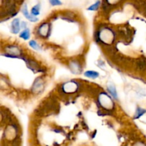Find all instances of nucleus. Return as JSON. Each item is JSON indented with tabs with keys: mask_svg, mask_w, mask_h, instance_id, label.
I'll return each mask as SVG.
<instances>
[{
	"mask_svg": "<svg viewBox=\"0 0 146 146\" xmlns=\"http://www.w3.org/2000/svg\"><path fill=\"white\" fill-rule=\"evenodd\" d=\"M98 101H99V104L104 108H106V109H111L113 106V103L112 102L111 98L108 96V95L106 94H100L99 97H98Z\"/></svg>",
	"mask_w": 146,
	"mask_h": 146,
	"instance_id": "obj_1",
	"label": "nucleus"
},
{
	"mask_svg": "<svg viewBox=\"0 0 146 146\" xmlns=\"http://www.w3.org/2000/svg\"><path fill=\"white\" fill-rule=\"evenodd\" d=\"M44 89V81L41 78H37L33 84L32 91L34 94H39Z\"/></svg>",
	"mask_w": 146,
	"mask_h": 146,
	"instance_id": "obj_2",
	"label": "nucleus"
},
{
	"mask_svg": "<svg viewBox=\"0 0 146 146\" xmlns=\"http://www.w3.org/2000/svg\"><path fill=\"white\" fill-rule=\"evenodd\" d=\"M6 51L8 53V54H7V56L9 57H15L17 58L18 56H19L21 54V51L19 49L18 47L15 46H9L7 47L6 48Z\"/></svg>",
	"mask_w": 146,
	"mask_h": 146,
	"instance_id": "obj_3",
	"label": "nucleus"
},
{
	"mask_svg": "<svg viewBox=\"0 0 146 146\" xmlns=\"http://www.w3.org/2000/svg\"><path fill=\"white\" fill-rule=\"evenodd\" d=\"M50 33V27L48 24H43L38 29V34L42 37H47Z\"/></svg>",
	"mask_w": 146,
	"mask_h": 146,
	"instance_id": "obj_4",
	"label": "nucleus"
},
{
	"mask_svg": "<svg viewBox=\"0 0 146 146\" xmlns=\"http://www.w3.org/2000/svg\"><path fill=\"white\" fill-rule=\"evenodd\" d=\"M21 10H22V13H23V14L24 15V17H25L27 19L29 20L30 21H31V22H36V21H37L38 20V18H37L36 17H34V16H33L32 14H29L28 9H27V4H24V5L23 6L22 9Z\"/></svg>",
	"mask_w": 146,
	"mask_h": 146,
	"instance_id": "obj_5",
	"label": "nucleus"
},
{
	"mask_svg": "<svg viewBox=\"0 0 146 146\" xmlns=\"http://www.w3.org/2000/svg\"><path fill=\"white\" fill-rule=\"evenodd\" d=\"M77 88H78V86L74 82L67 83L64 85V91L66 92H74V91H76Z\"/></svg>",
	"mask_w": 146,
	"mask_h": 146,
	"instance_id": "obj_6",
	"label": "nucleus"
},
{
	"mask_svg": "<svg viewBox=\"0 0 146 146\" xmlns=\"http://www.w3.org/2000/svg\"><path fill=\"white\" fill-rule=\"evenodd\" d=\"M20 30V23L19 19H15L11 23V31L14 34H17Z\"/></svg>",
	"mask_w": 146,
	"mask_h": 146,
	"instance_id": "obj_7",
	"label": "nucleus"
},
{
	"mask_svg": "<svg viewBox=\"0 0 146 146\" xmlns=\"http://www.w3.org/2000/svg\"><path fill=\"white\" fill-rule=\"evenodd\" d=\"M136 67L139 71H143L146 69V61L144 58H139L136 61Z\"/></svg>",
	"mask_w": 146,
	"mask_h": 146,
	"instance_id": "obj_8",
	"label": "nucleus"
},
{
	"mask_svg": "<svg viewBox=\"0 0 146 146\" xmlns=\"http://www.w3.org/2000/svg\"><path fill=\"white\" fill-rule=\"evenodd\" d=\"M28 66H29V68L31 69H32L33 71H41L42 70L41 69V67L39 66L38 64L35 61H32V60H29L28 61Z\"/></svg>",
	"mask_w": 146,
	"mask_h": 146,
	"instance_id": "obj_9",
	"label": "nucleus"
},
{
	"mask_svg": "<svg viewBox=\"0 0 146 146\" xmlns=\"http://www.w3.org/2000/svg\"><path fill=\"white\" fill-rule=\"evenodd\" d=\"M137 8L139 10H141L143 14L146 16V1L145 0H138Z\"/></svg>",
	"mask_w": 146,
	"mask_h": 146,
	"instance_id": "obj_10",
	"label": "nucleus"
},
{
	"mask_svg": "<svg viewBox=\"0 0 146 146\" xmlns=\"http://www.w3.org/2000/svg\"><path fill=\"white\" fill-rule=\"evenodd\" d=\"M70 68H71V71L74 72V74H78V72L81 71V66L76 61H74V62L70 64Z\"/></svg>",
	"mask_w": 146,
	"mask_h": 146,
	"instance_id": "obj_11",
	"label": "nucleus"
},
{
	"mask_svg": "<svg viewBox=\"0 0 146 146\" xmlns=\"http://www.w3.org/2000/svg\"><path fill=\"white\" fill-rule=\"evenodd\" d=\"M84 76L88 78H93V79H95V78H98L99 76V74L96 71H88L86 72H85L84 74Z\"/></svg>",
	"mask_w": 146,
	"mask_h": 146,
	"instance_id": "obj_12",
	"label": "nucleus"
},
{
	"mask_svg": "<svg viewBox=\"0 0 146 146\" xmlns=\"http://www.w3.org/2000/svg\"><path fill=\"white\" fill-rule=\"evenodd\" d=\"M108 91L110 92V94L112 95V96L115 99H117V98H118V94H117V91L116 89H115V87L114 86L110 84L108 86Z\"/></svg>",
	"mask_w": 146,
	"mask_h": 146,
	"instance_id": "obj_13",
	"label": "nucleus"
},
{
	"mask_svg": "<svg viewBox=\"0 0 146 146\" xmlns=\"http://www.w3.org/2000/svg\"><path fill=\"white\" fill-rule=\"evenodd\" d=\"M145 113H146V110L141 108V107H138L136 109V111H135V116H134V118H135V119H138V118H139L140 117L142 116Z\"/></svg>",
	"mask_w": 146,
	"mask_h": 146,
	"instance_id": "obj_14",
	"label": "nucleus"
},
{
	"mask_svg": "<svg viewBox=\"0 0 146 146\" xmlns=\"http://www.w3.org/2000/svg\"><path fill=\"white\" fill-rule=\"evenodd\" d=\"M40 9H41V5L39 4H36L31 9V13L34 17H37L40 14Z\"/></svg>",
	"mask_w": 146,
	"mask_h": 146,
	"instance_id": "obj_15",
	"label": "nucleus"
},
{
	"mask_svg": "<svg viewBox=\"0 0 146 146\" xmlns=\"http://www.w3.org/2000/svg\"><path fill=\"white\" fill-rule=\"evenodd\" d=\"M20 37L24 38V40H28L30 37V31L29 29H25L20 34Z\"/></svg>",
	"mask_w": 146,
	"mask_h": 146,
	"instance_id": "obj_16",
	"label": "nucleus"
},
{
	"mask_svg": "<svg viewBox=\"0 0 146 146\" xmlns=\"http://www.w3.org/2000/svg\"><path fill=\"white\" fill-rule=\"evenodd\" d=\"M100 4H101V1H100L99 0H98L96 2L94 3V4H92V5L90 6V7H88V10H89V11H96V10L98 9V8L99 7Z\"/></svg>",
	"mask_w": 146,
	"mask_h": 146,
	"instance_id": "obj_17",
	"label": "nucleus"
},
{
	"mask_svg": "<svg viewBox=\"0 0 146 146\" xmlns=\"http://www.w3.org/2000/svg\"><path fill=\"white\" fill-rule=\"evenodd\" d=\"M29 45L31 48H33L35 50H38L40 49V46H38V44H37L36 41H34V40H31L29 41Z\"/></svg>",
	"mask_w": 146,
	"mask_h": 146,
	"instance_id": "obj_18",
	"label": "nucleus"
},
{
	"mask_svg": "<svg viewBox=\"0 0 146 146\" xmlns=\"http://www.w3.org/2000/svg\"><path fill=\"white\" fill-rule=\"evenodd\" d=\"M50 4L52 6H58L61 5V2L60 0H49Z\"/></svg>",
	"mask_w": 146,
	"mask_h": 146,
	"instance_id": "obj_19",
	"label": "nucleus"
},
{
	"mask_svg": "<svg viewBox=\"0 0 146 146\" xmlns=\"http://www.w3.org/2000/svg\"><path fill=\"white\" fill-rule=\"evenodd\" d=\"M107 3L110 4V5H112V4H115L118 2H119L121 0H105Z\"/></svg>",
	"mask_w": 146,
	"mask_h": 146,
	"instance_id": "obj_20",
	"label": "nucleus"
},
{
	"mask_svg": "<svg viewBox=\"0 0 146 146\" xmlns=\"http://www.w3.org/2000/svg\"><path fill=\"white\" fill-rule=\"evenodd\" d=\"M21 26H22V27H24V28H26V23L23 21V22L21 23Z\"/></svg>",
	"mask_w": 146,
	"mask_h": 146,
	"instance_id": "obj_21",
	"label": "nucleus"
},
{
	"mask_svg": "<svg viewBox=\"0 0 146 146\" xmlns=\"http://www.w3.org/2000/svg\"><path fill=\"white\" fill-rule=\"evenodd\" d=\"M18 1H21V0H18Z\"/></svg>",
	"mask_w": 146,
	"mask_h": 146,
	"instance_id": "obj_22",
	"label": "nucleus"
}]
</instances>
